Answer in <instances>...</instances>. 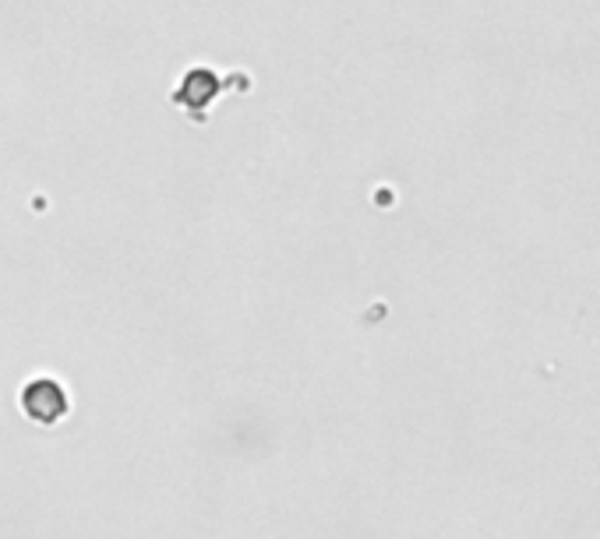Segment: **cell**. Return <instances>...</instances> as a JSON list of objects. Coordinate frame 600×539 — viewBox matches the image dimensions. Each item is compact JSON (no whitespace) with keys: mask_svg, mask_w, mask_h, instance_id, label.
<instances>
[{"mask_svg":"<svg viewBox=\"0 0 600 539\" xmlns=\"http://www.w3.org/2000/svg\"><path fill=\"white\" fill-rule=\"evenodd\" d=\"M22 409L29 419H36V424L54 427L68 416V392H64V384L54 378H36V381L25 384Z\"/></svg>","mask_w":600,"mask_h":539,"instance_id":"1","label":"cell"}]
</instances>
